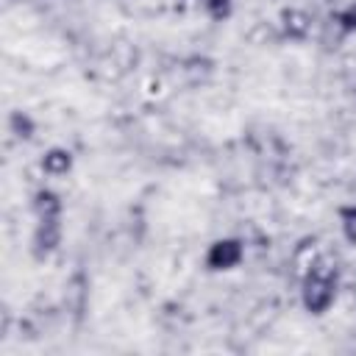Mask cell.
<instances>
[{
	"label": "cell",
	"mask_w": 356,
	"mask_h": 356,
	"mask_svg": "<svg viewBox=\"0 0 356 356\" xmlns=\"http://www.w3.org/2000/svg\"><path fill=\"white\" fill-rule=\"evenodd\" d=\"M337 281H339V270L337 261L325 253H320V259L312 264V270L300 278V300L303 309L309 314H325L337 298Z\"/></svg>",
	"instance_id": "cell-1"
},
{
	"label": "cell",
	"mask_w": 356,
	"mask_h": 356,
	"mask_svg": "<svg viewBox=\"0 0 356 356\" xmlns=\"http://www.w3.org/2000/svg\"><path fill=\"white\" fill-rule=\"evenodd\" d=\"M245 256V245L234 236L214 239L206 250V267L209 270H234Z\"/></svg>",
	"instance_id": "cell-2"
},
{
	"label": "cell",
	"mask_w": 356,
	"mask_h": 356,
	"mask_svg": "<svg viewBox=\"0 0 356 356\" xmlns=\"http://www.w3.org/2000/svg\"><path fill=\"white\" fill-rule=\"evenodd\" d=\"M61 245V217H44L36 222L33 239H31V250L36 259H47L56 248Z\"/></svg>",
	"instance_id": "cell-3"
},
{
	"label": "cell",
	"mask_w": 356,
	"mask_h": 356,
	"mask_svg": "<svg viewBox=\"0 0 356 356\" xmlns=\"http://www.w3.org/2000/svg\"><path fill=\"white\" fill-rule=\"evenodd\" d=\"M281 31H284L286 39L303 42V39L309 36V31H312V17H309V11L295 8V6L284 8V11H281Z\"/></svg>",
	"instance_id": "cell-4"
},
{
	"label": "cell",
	"mask_w": 356,
	"mask_h": 356,
	"mask_svg": "<svg viewBox=\"0 0 356 356\" xmlns=\"http://www.w3.org/2000/svg\"><path fill=\"white\" fill-rule=\"evenodd\" d=\"M320 259V242L314 239V236H306V239H300L298 245H295V250H292V273H295V278H303L309 270H312V264Z\"/></svg>",
	"instance_id": "cell-5"
},
{
	"label": "cell",
	"mask_w": 356,
	"mask_h": 356,
	"mask_svg": "<svg viewBox=\"0 0 356 356\" xmlns=\"http://www.w3.org/2000/svg\"><path fill=\"white\" fill-rule=\"evenodd\" d=\"M42 170H44L47 175H53V178L67 175V172L72 170V153H70L67 147H50V150H44V156H42Z\"/></svg>",
	"instance_id": "cell-6"
},
{
	"label": "cell",
	"mask_w": 356,
	"mask_h": 356,
	"mask_svg": "<svg viewBox=\"0 0 356 356\" xmlns=\"http://www.w3.org/2000/svg\"><path fill=\"white\" fill-rule=\"evenodd\" d=\"M33 211L39 220L44 217H61V197L53 189H36L33 195Z\"/></svg>",
	"instance_id": "cell-7"
},
{
	"label": "cell",
	"mask_w": 356,
	"mask_h": 356,
	"mask_svg": "<svg viewBox=\"0 0 356 356\" xmlns=\"http://www.w3.org/2000/svg\"><path fill=\"white\" fill-rule=\"evenodd\" d=\"M8 131L17 136V139H33L36 134V122L28 111H11L8 114Z\"/></svg>",
	"instance_id": "cell-8"
},
{
	"label": "cell",
	"mask_w": 356,
	"mask_h": 356,
	"mask_svg": "<svg viewBox=\"0 0 356 356\" xmlns=\"http://www.w3.org/2000/svg\"><path fill=\"white\" fill-rule=\"evenodd\" d=\"M203 8H206V14H209L214 22H222V19L231 17L234 0H203Z\"/></svg>",
	"instance_id": "cell-9"
},
{
	"label": "cell",
	"mask_w": 356,
	"mask_h": 356,
	"mask_svg": "<svg viewBox=\"0 0 356 356\" xmlns=\"http://www.w3.org/2000/svg\"><path fill=\"white\" fill-rule=\"evenodd\" d=\"M339 225H342V234L350 245H356V206H342L339 209Z\"/></svg>",
	"instance_id": "cell-10"
},
{
	"label": "cell",
	"mask_w": 356,
	"mask_h": 356,
	"mask_svg": "<svg viewBox=\"0 0 356 356\" xmlns=\"http://www.w3.org/2000/svg\"><path fill=\"white\" fill-rule=\"evenodd\" d=\"M331 19L342 28V33H345V36H348V33H356V3L345 6V8H342V11H337Z\"/></svg>",
	"instance_id": "cell-11"
}]
</instances>
